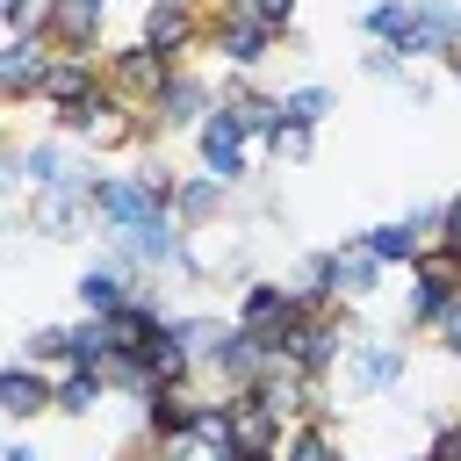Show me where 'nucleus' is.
Masks as SVG:
<instances>
[{
  "instance_id": "obj_4",
  "label": "nucleus",
  "mask_w": 461,
  "mask_h": 461,
  "mask_svg": "<svg viewBox=\"0 0 461 461\" xmlns=\"http://www.w3.org/2000/svg\"><path fill=\"white\" fill-rule=\"evenodd\" d=\"M94 180L101 173H79L65 187H36L29 194V230L36 238H86V216H101L94 209Z\"/></svg>"
},
{
  "instance_id": "obj_33",
  "label": "nucleus",
  "mask_w": 461,
  "mask_h": 461,
  "mask_svg": "<svg viewBox=\"0 0 461 461\" xmlns=\"http://www.w3.org/2000/svg\"><path fill=\"white\" fill-rule=\"evenodd\" d=\"M439 72H447V79H461V43H454V50L439 58Z\"/></svg>"
},
{
  "instance_id": "obj_19",
  "label": "nucleus",
  "mask_w": 461,
  "mask_h": 461,
  "mask_svg": "<svg viewBox=\"0 0 461 461\" xmlns=\"http://www.w3.org/2000/svg\"><path fill=\"white\" fill-rule=\"evenodd\" d=\"M158 331H166V317H158L151 303H122V310L108 317V339H115V353H144Z\"/></svg>"
},
{
  "instance_id": "obj_26",
  "label": "nucleus",
  "mask_w": 461,
  "mask_h": 461,
  "mask_svg": "<svg viewBox=\"0 0 461 461\" xmlns=\"http://www.w3.org/2000/svg\"><path fill=\"white\" fill-rule=\"evenodd\" d=\"M281 101H288V122H310V130L331 115V86H288Z\"/></svg>"
},
{
  "instance_id": "obj_31",
  "label": "nucleus",
  "mask_w": 461,
  "mask_h": 461,
  "mask_svg": "<svg viewBox=\"0 0 461 461\" xmlns=\"http://www.w3.org/2000/svg\"><path fill=\"white\" fill-rule=\"evenodd\" d=\"M259 14H267L281 36H288V22H295V0H259Z\"/></svg>"
},
{
  "instance_id": "obj_20",
  "label": "nucleus",
  "mask_w": 461,
  "mask_h": 461,
  "mask_svg": "<svg viewBox=\"0 0 461 461\" xmlns=\"http://www.w3.org/2000/svg\"><path fill=\"white\" fill-rule=\"evenodd\" d=\"M281 461H339L331 418H303V425H288V439H281Z\"/></svg>"
},
{
  "instance_id": "obj_24",
  "label": "nucleus",
  "mask_w": 461,
  "mask_h": 461,
  "mask_svg": "<svg viewBox=\"0 0 461 461\" xmlns=\"http://www.w3.org/2000/svg\"><path fill=\"white\" fill-rule=\"evenodd\" d=\"M310 151H317V130H310V122H281V130L267 137V158H274V166H310Z\"/></svg>"
},
{
  "instance_id": "obj_21",
  "label": "nucleus",
  "mask_w": 461,
  "mask_h": 461,
  "mask_svg": "<svg viewBox=\"0 0 461 461\" xmlns=\"http://www.w3.org/2000/svg\"><path fill=\"white\" fill-rule=\"evenodd\" d=\"M173 331H180V346L209 367V360H216V346L238 331V317H173Z\"/></svg>"
},
{
  "instance_id": "obj_12",
  "label": "nucleus",
  "mask_w": 461,
  "mask_h": 461,
  "mask_svg": "<svg viewBox=\"0 0 461 461\" xmlns=\"http://www.w3.org/2000/svg\"><path fill=\"white\" fill-rule=\"evenodd\" d=\"M202 403H209V396L194 389V375H187V382H158V389L144 396V432H151V439H173V432H187V425L202 418Z\"/></svg>"
},
{
  "instance_id": "obj_7",
  "label": "nucleus",
  "mask_w": 461,
  "mask_h": 461,
  "mask_svg": "<svg viewBox=\"0 0 461 461\" xmlns=\"http://www.w3.org/2000/svg\"><path fill=\"white\" fill-rule=\"evenodd\" d=\"M137 36H144L151 50H166V58H187V50L209 36V22H202V7H194V0H151Z\"/></svg>"
},
{
  "instance_id": "obj_29",
  "label": "nucleus",
  "mask_w": 461,
  "mask_h": 461,
  "mask_svg": "<svg viewBox=\"0 0 461 461\" xmlns=\"http://www.w3.org/2000/svg\"><path fill=\"white\" fill-rule=\"evenodd\" d=\"M432 331H439V346H447V353L461 360V295H454V303L439 310V324H432Z\"/></svg>"
},
{
  "instance_id": "obj_35",
  "label": "nucleus",
  "mask_w": 461,
  "mask_h": 461,
  "mask_svg": "<svg viewBox=\"0 0 461 461\" xmlns=\"http://www.w3.org/2000/svg\"><path fill=\"white\" fill-rule=\"evenodd\" d=\"M79 7H108V0H79Z\"/></svg>"
},
{
  "instance_id": "obj_15",
  "label": "nucleus",
  "mask_w": 461,
  "mask_h": 461,
  "mask_svg": "<svg viewBox=\"0 0 461 461\" xmlns=\"http://www.w3.org/2000/svg\"><path fill=\"white\" fill-rule=\"evenodd\" d=\"M115 389H108V375L101 367H86V360H72V367H58V411L65 418H86V411H101Z\"/></svg>"
},
{
  "instance_id": "obj_32",
  "label": "nucleus",
  "mask_w": 461,
  "mask_h": 461,
  "mask_svg": "<svg viewBox=\"0 0 461 461\" xmlns=\"http://www.w3.org/2000/svg\"><path fill=\"white\" fill-rule=\"evenodd\" d=\"M0 461H43V454H36V447H22V439H14V447H7V454H0Z\"/></svg>"
},
{
  "instance_id": "obj_16",
  "label": "nucleus",
  "mask_w": 461,
  "mask_h": 461,
  "mask_svg": "<svg viewBox=\"0 0 461 461\" xmlns=\"http://www.w3.org/2000/svg\"><path fill=\"white\" fill-rule=\"evenodd\" d=\"M79 173H86V166H79L72 151H58L50 137H43V144H22V187H29V194H36V187H65V180H79Z\"/></svg>"
},
{
  "instance_id": "obj_17",
  "label": "nucleus",
  "mask_w": 461,
  "mask_h": 461,
  "mask_svg": "<svg viewBox=\"0 0 461 461\" xmlns=\"http://www.w3.org/2000/svg\"><path fill=\"white\" fill-rule=\"evenodd\" d=\"M223 194H230V187H223L216 173H194V180H180V194H173V216H180L187 230H209V223L223 216Z\"/></svg>"
},
{
  "instance_id": "obj_10",
  "label": "nucleus",
  "mask_w": 461,
  "mask_h": 461,
  "mask_svg": "<svg viewBox=\"0 0 461 461\" xmlns=\"http://www.w3.org/2000/svg\"><path fill=\"white\" fill-rule=\"evenodd\" d=\"M346 360H353V389H360V396H382V389H396V382L411 375V353H403L396 339H353Z\"/></svg>"
},
{
  "instance_id": "obj_13",
  "label": "nucleus",
  "mask_w": 461,
  "mask_h": 461,
  "mask_svg": "<svg viewBox=\"0 0 461 461\" xmlns=\"http://www.w3.org/2000/svg\"><path fill=\"white\" fill-rule=\"evenodd\" d=\"M216 101H223V94H216L209 79H194V72H173V86L151 101V115H158L166 130H202V115H209Z\"/></svg>"
},
{
  "instance_id": "obj_36",
  "label": "nucleus",
  "mask_w": 461,
  "mask_h": 461,
  "mask_svg": "<svg viewBox=\"0 0 461 461\" xmlns=\"http://www.w3.org/2000/svg\"><path fill=\"white\" fill-rule=\"evenodd\" d=\"M411 461H432V454H411Z\"/></svg>"
},
{
  "instance_id": "obj_9",
  "label": "nucleus",
  "mask_w": 461,
  "mask_h": 461,
  "mask_svg": "<svg viewBox=\"0 0 461 461\" xmlns=\"http://www.w3.org/2000/svg\"><path fill=\"white\" fill-rule=\"evenodd\" d=\"M303 317V303H295V288H281V281H245V295H238V324L245 331H259L267 346H281V331Z\"/></svg>"
},
{
  "instance_id": "obj_14",
  "label": "nucleus",
  "mask_w": 461,
  "mask_h": 461,
  "mask_svg": "<svg viewBox=\"0 0 461 461\" xmlns=\"http://www.w3.org/2000/svg\"><path fill=\"white\" fill-rule=\"evenodd\" d=\"M101 14H108V7L50 0V43H58V50H79V58H108V50H101Z\"/></svg>"
},
{
  "instance_id": "obj_34",
  "label": "nucleus",
  "mask_w": 461,
  "mask_h": 461,
  "mask_svg": "<svg viewBox=\"0 0 461 461\" xmlns=\"http://www.w3.org/2000/svg\"><path fill=\"white\" fill-rule=\"evenodd\" d=\"M216 461H245V454H238V447H230V454H216Z\"/></svg>"
},
{
  "instance_id": "obj_22",
  "label": "nucleus",
  "mask_w": 461,
  "mask_h": 461,
  "mask_svg": "<svg viewBox=\"0 0 461 461\" xmlns=\"http://www.w3.org/2000/svg\"><path fill=\"white\" fill-rule=\"evenodd\" d=\"M14 360H36V367H72V324H36L29 339H22V353Z\"/></svg>"
},
{
  "instance_id": "obj_1",
  "label": "nucleus",
  "mask_w": 461,
  "mask_h": 461,
  "mask_svg": "<svg viewBox=\"0 0 461 461\" xmlns=\"http://www.w3.org/2000/svg\"><path fill=\"white\" fill-rule=\"evenodd\" d=\"M94 209H101V230H108V238L137 230V223H151V216H173V202L151 187L144 166H137V173H101V180H94Z\"/></svg>"
},
{
  "instance_id": "obj_3",
  "label": "nucleus",
  "mask_w": 461,
  "mask_h": 461,
  "mask_svg": "<svg viewBox=\"0 0 461 461\" xmlns=\"http://www.w3.org/2000/svg\"><path fill=\"white\" fill-rule=\"evenodd\" d=\"M194 151H202V173H216L223 187H238L245 166H252V130H245V115H238L230 101H216V108L202 115V130H194Z\"/></svg>"
},
{
  "instance_id": "obj_30",
  "label": "nucleus",
  "mask_w": 461,
  "mask_h": 461,
  "mask_svg": "<svg viewBox=\"0 0 461 461\" xmlns=\"http://www.w3.org/2000/svg\"><path fill=\"white\" fill-rule=\"evenodd\" d=\"M439 245H454V252H461V194H454V202H439Z\"/></svg>"
},
{
  "instance_id": "obj_5",
  "label": "nucleus",
  "mask_w": 461,
  "mask_h": 461,
  "mask_svg": "<svg viewBox=\"0 0 461 461\" xmlns=\"http://www.w3.org/2000/svg\"><path fill=\"white\" fill-rule=\"evenodd\" d=\"M50 65H58L50 29H36V36H7V50H0V94H7V101H43Z\"/></svg>"
},
{
  "instance_id": "obj_28",
  "label": "nucleus",
  "mask_w": 461,
  "mask_h": 461,
  "mask_svg": "<svg viewBox=\"0 0 461 461\" xmlns=\"http://www.w3.org/2000/svg\"><path fill=\"white\" fill-rule=\"evenodd\" d=\"M425 454H432V461H461V418H439V432H432Z\"/></svg>"
},
{
  "instance_id": "obj_2",
  "label": "nucleus",
  "mask_w": 461,
  "mask_h": 461,
  "mask_svg": "<svg viewBox=\"0 0 461 461\" xmlns=\"http://www.w3.org/2000/svg\"><path fill=\"white\" fill-rule=\"evenodd\" d=\"M173 72H180V58H166V50H151L144 36L137 43H122V50H108L101 58V79L130 101V108H151L166 86H173Z\"/></svg>"
},
{
  "instance_id": "obj_23",
  "label": "nucleus",
  "mask_w": 461,
  "mask_h": 461,
  "mask_svg": "<svg viewBox=\"0 0 461 461\" xmlns=\"http://www.w3.org/2000/svg\"><path fill=\"white\" fill-rule=\"evenodd\" d=\"M144 360H151V375H158V382H187V375L202 367V360H194V353L180 346V331H173V317H166V331H158V339L144 346Z\"/></svg>"
},
{
  "instance_id": "obj_6",
  "label": "nucleus",
  "mask_w": 461,
  "mask_h": 461,
  "mask_svg": "<svg viewBox=\"0 0 461 461\" xmlns=\"http://www.w3.org/2000/svg\"><path fill=\"white\" fill-rule=\"evenodd\" d=\"M79 303H86L94 317H115L122 303H144V267H137L130 252H108V259H94V267L79 274Z\"/></svg>"
},
{
  "instance_id": "obj_27",
  "label": "nucleus",
  "mask_w": 461,
  "mask_h": 461,
  "mask_svg": "<svg viewBox=\"0 0 461 461\" xmlns=\"http://www.w3.org/2000/svg\"><path fill=\"white\" fill-rule=\"evenodd\" d=\"M0 14H7V36H36V29H50V0H7Z\"/></svg>"
},
{
  "instance_id": "obj_11",
  "label": "nucleus",
  "mask_w": 461,
  "mask_h": 461,
  "mask_svg": "<svg viewBox=\"0 0 461 461\" xmlns=\"http://www.w3.org/2000/svg\"><path fill=\"white\" fill-rule=\"evenodd\" d=\"M0 411H7L14 425H29V418L58 411V375H50V367H36V360H14V367H7V382H0Z\"/></svg>"
},
{
  "instance_id": "obj_25",
  "label": "nucleus",
  "mask_w": 461,
  "mask_h": 461,
  "mask_svg": "<svg viewBox=\"0 0 461 461\" xmlns=\"http://www.w3.org/2000/svg\"><path fill=\"white\" fill-rule=\"evenodd\" d=\"M72 360H86V367H101V360H115V339H108V317H79L72 324Z\"/></svg>"
},
{
  "instance_id": "obj_18",
  "label": "nucleus",
  "mask_w": 461,
  "mask_h": 461,
  "mask_svg": "<svg viewBox=\"0 0 461 461\" xmlns=\"http://www.w3.org/2000/svg\"><path fill=\"white\" fill-rule=\"evenodd\" d=\"M331 259H339V295H346V303H367V295L382 288V259L367 252V238H346Z\"/></svg>"
},
{
  "instance_id": "obj_8",
  "label": "nucleus",
  "mask_w": 461,
  "mask_h": 461,
  "mask_svg": "<svg viewBox=\"0 0 461 461\" xmlns=\"http://www.w3.org/2000/svg\"><path fill=\"white\" fill-rule=\"evenodd\" d=\"M360 238H367V252L382 267H411L425 245H439V209H418V216H396V223H367Z\"/></svg>"
}]
</instances>
